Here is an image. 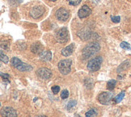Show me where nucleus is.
I'll return each instance as SVG.
<instances>
[{
	"mask_svg": "<svg viewBox=\"0 0 131 117\" xmlns=\"http://www.w3.org/2000/svg\"><path fill=\"white\" fill-rule=\"evenodd\" d=\"M100 49V45L98 42H92L88 44V45L84 47V49H83V57L84 58H88L90 57L91 56L94 55L95 53L99 52Z\"/></svg>",
	"mask_w": 131,
	"mask_h": 117,
	"instance_id": "nucleus-1",
	"label": "nucleus"
},
{
	"mask_svg": "<svg viewBox=\"0 0 131 117\" xmlns=\"http://www.w3.org/2000/svg\"><path fill=\"white\" fill-rule=\"evenodd\" d=\"M56 40L60 44H65L69 40V32L67 28H62L58 29L55 33Z\"/></svg>",
	"mask_w": 131,
	"mask_h": 117,
	"instance_id": "nucleus-2",
	"label": "nucleus"
},
{
	"mask_svg": "<svg viewBox=\"0 0 131 117\" xmlns=\"http://www.w3.org/2000/svg\"><path fill=\"white\" fill-rule=\"evenodd\" d=\"M102 63V57L100 56H97L92 59H91L87 65V68L91 72H95L100 69V65Z\"/></svg>",
	"mask_w": 131,
	"mask_h": 117,
	"instance_id": "nucleus-3",
	"label": "nucleus"
},
{
	"mask_svg": "<svg viewBox=\"0 0 131 117\" xmlns=\"http://www.w3.org/2000/svg\"><path fill=\"white\" fill-rule=\"evenodd\" d=\"M58 67L60 73L64 75H67L71 70V61L70 59H65L60 61L58 64Z\"/></svg>",
	"mask_w": 131,
	"mask_h": 117,
	"instance_id": "nucleus-4",
	"label": "nucleus"
},
{
	"mask_svg": "<svg viewBox=\"0 0 131 117\" xmlns=\"http://www.w3.org/2000/svg\"><path fill=\"white\" fill-rule=\"evenodd\" d=\"M113 95L110 92H102L98 95V101L103 105H108L110 103V100L112 99Z\"/></svg>",
	"mask_w": 131,
	"mask_h": 117,
	"instance_id": "nucleus-5",
	"label": "nucleus"
},
{
	"mask_svg": "<svg viewBox=\"0 0 131 117\" xmlns=\"http://www.w3.org/2000/svg\"><path fill=\"white\" fill-rule=\"evenodd\" d=\"M69 16H70V12L66 8L61 7L56 11V17L60 21H63V22L67 21L69 19Z\"/></svg>",
	"mask_w": 131,
	"mask_h": 117,
	"instance_id": "nucleus-6",
	"label": "nucleus"
},
{
	"mask_svg": "<svg viewBox=\"0 0 131 117\" xmlns=\"http://www.w3.org/2000/svg\"><path fill=\"white\" fill-rule=\"evenodd\" d=\"M2 117H17V112L11 107H4L1 109Z\"/></svg>",
	"mask_w": 131,
	"mask_h": 117,
	"instance_id": "nucleus-7",
	"label": "nucleus"
},
{
	"mask_svg": "<svg viewBox=\"0 0 131 117\" xmlns=\"http://www.w3.org/2000/svg\"><path fill=\"white\" fill-rule=\"evenodd\" d=\"M45 12V9L41 6H37L33 7L30 10V16L33 19H38L41 17Z\"/></svg>",
	"mask_w": 131,
	"mask_h": 117,
	"instance_id": "nucleus-8",
	"label": "nucleus"
},
{
	"mask_svg": "<svg viewBox=\"0 0 131 117\" xmlns=\"http://www.w3.org/2000/svg\"><path fill=\"white\" fill-rule=\"evenodd\" d=\"M37 76L41 79H45V80H47L49 78H51V71H50L49 69L47 68H41L39 69L37 71Z\"/></svg>",
	"mask_w": 131,
	"mask_h": 117,
	"instance_id": "nucleus-9",
	"label": "nucleus"
},
{
	"mask_svg": "<svg viewBox=\"0 0 131 117\" xmlns=\"http://www.w3.org/2000/svg\"><path fill=\"white\" fill-rule=\"evenodd\" d=\"M92 13V10L88 6V5H83V6L79 10L78 16L80 19H83L89 16Z\"/></svg>",
	"mask_w": 131,
	"mask_h": 117,
	"instance_id": "nucleus-10",
	"label": "nucleus"
},
{
	"mask_svg": "<svg viewBox=\"0 0 131 117\" xmlns=\"http://www.w3.org/2000/svg\"><path fill=\"white\" fill-rule=\"evenodd\" d=\"M31 51L33 53H41L43 52V46L41 43L37 42L34 43L33 44H32L31 46Z\"/></svg>",
	"mask_w": 131,
	"mask_h": 117,
	"instance_id": "nucleus-11",
	"label": "nucleus"
},
{
	"mask_svg": "<svg viewBox=\"0 0 131 117\" xmlns=\"http://www.w3.org/2000/svg\"><path fill=\"white\" fill-rule=\"evenodd\" d=\"M73 52H74V44H70L67 47L64 48L61 51L62 54L65 56V57H69V56L72 54Z\"/></svg>",
	"mask_w": 131,
	"mask_h": 117,
	"instance_id": "nucleus-12",
	"label": "nucleus"
},
{
	"mask_svg": "<svg viewBox=\"0 0 131 117\" xmlns=\"http://www.w3.org/2000/svg\"><path fill=\"white\" fill-rule=\"evenodd\" d=\"M39 57L41 60L48 62V61H50L52 59V53L50 51H43L42 53L39 54Z\"/></svg>",
	"mask_w": 131,
	"mask_h": 117,
	"instance_id": "nucleus-13",
	"label": "nucleus"
},
{
	"mask_svg": "<svg viewBox=\"0 0 131 117\" xmlns=\"http://www.w3.org/2000/svg\"><path fill=\"white\" fill-rule=\"evenodd\" d=\"M128 68H129V62H128V61H125V62H122V64L120 65V66L117 68V71L118 73H121V72H122V71H124V70H126Z\"/></svg>",
	"mask_w": 131,
	"mask_h": 117,
	"instance_id": "nucleus-14",
	"label": "nucleus"
},
{
	"mask_svg": "<svg viewBox=\"0 0 131 117\" xmlns=\"http://www.w3.org/2000/svg\"><path fill=\"white\" fill-rule=\"evenodd\" d=\"M17 69H19V71H30V70H32V67L30 65L23 62V63L17 68Z\"/></svg>",
	"mask_w": 131,
	"mask_h": 117,
	"instance_id": "nucleus-15",
	"label": "nucleus"
},
{
	"mask_svg": "<svg viewBox=\"0 0 131 117\" xmlns=\"http://www.w3.org/2000/svg\"><path fill=\"white\" fill-rule=\"evenodd\" d=\"M23 62L20 61V59H19L18 57H12L11 60V64L13 67L15 68H18L19 65H20Z\"/></svg>",
	"mask_w": 131,
	"mask_h": 117,
	"instance_id": "nucleus-16",
	"label": "nucleus"
},
{
	"mask_svg": "<svg viewBox=\"0 0 131 117\" xmlns=\"http://www.w3.org/2000/svg\"><path fill=\"white\" fill-rule=\"evenodd\" d=\"M97 115H98V111L95 108L90 109L85 113V116L86 117H97Z\"/></svg>",
	"mask_w": 131,
	"mask_h": 117,
	"instance_id": "nucleus-17",
	"label": "nucleus"
},
{
	"mask_svg": "<svg viewBox=\"0 0 131 117\" xmlns=\"http://www.w3.org/2000/svg\"><path fill=\"white\" fill-rule=\"evenodd\" d=\"M76 101H74V100H70L68 102V103H67V109L69 111H71L74 108H75V106H76Z\"/></svg>",
	"mask_w": 131,
	"mask_h": 117,
	"instance_id": "nucleus-18",
	"label": "nucleus"
},
{
	"mask_svg": "<svg viewBox=\"0 0 131 117\" xmlns=\"http://www.w3.org/2000/svg\"><path fill=\"white\" fill-rule=\"evenodd\" d=\"M115 85H116V80L114 79L109 80L107 83V89L109 90H113L115 87Z\"/></svg>",
	"mask_w": 131,
	"mask_h": 117,
	"instance_id": "nucleus-19",
	"label": "nucleus"
},
{
	"mask_svg": "<svg viewBox=\"0 0 131 117\" xmlns=\"http://www.w3.org/2000/svg\"><path fill=\"white\" fill-rule=\"evenodd\" d=\"M124 96H125V92H124V91H122V92H121L119 95H117L114 98L115 102H116V103H120V102L123 99Z\"/></svg>",
	"mask_w": 131,
	"mask_h": 117,
	"instance_id": "nucleus-20",
	"label": "nucleus"
},
{
	"mask_svg": "<svg viewBox=\"0 0 131 117\" xmlns=\"http://www.w3.org/2000/svg\"><path fill=\"white\" fill-rule=\"evenodd\" d=\"M0 59H1V62H4V63H7L9 62V58L7 55L3 54V53L1 52V54H0Z\"/></svg>",
	"mask_w": 131,
	"mask_h": 117,
	"instance_id": "nucleus-21",
	"label": "nucleus"
},
{
	"mask_svg": "<svg viewBox=\"0 0 131 117\" xmlns=\"http://www.w3.org/2000/svg\"><path fill=\"white\" fill-rule=\"evenodd\" d=\"M69 96V91L67 90H63L61 92V98L62 99H66L67 98H68Z\"/></svg>",
	"mask_w": 131,
	"mask_h": 117,
	"instance_id": "nucleus-22",
	"label": "nucleus"
},
{
	"mask_svg": "<svg viewBox=\"0 0 131 117\" xmlns=\"http://www.w3.org/2000/svg\"><path fill=\"white\" fill-rule=\"evenodd\" d=\"M67 1L72 6H77L80 3H81L82 0H67Z\"/></svg>",
	"mask_w": 131,
	"mask_h": 117,
	"instance_id": "nucleus-23",
	"label": "nucleus"
},
{
	"mask_svg": "<svg viewBox=\"0 0 131 117\" xmlns=\"http://www.w3.org/2000/svg\"><path fill=\"white\" fill-rule=\"evenodd\" d=\"M120 46H121V48H122V49H130L129 44L127 42H125V41H123V42L121 43Z\"/></svg>",
	"mask_w": 131,
	"mask_h": 117,
	"instance_id": "nucleus-24",
	"label": "nucleus"
},
{
	"mask_svg": "<svg viewBox=\"0 0 131 117\" xmlns=\"http://www.w3.org/2000/svg\"><path fill=\"white\" fill-rule=\"evenodd\" d=\"M1 77H2V78H3V81H6L7 83H10V80H9V78H10V76H9V74H1Z\"/></svg>",
	"mask_w": 131,
	"mask_h": 117,
	"instance_id": "nucleus-25",
	"label": "nucleus"
},
{
	"mask_svg": "<svg viewBox=\"0 0 131 117\" xmlns=\"http://www.w3.org/2000/svg\"><path fill=\"white\" fill-rule=\"evenodd\" d=\"M51 90L53 91V94H58L60 91V87L58 86H52Z\"/></svg>",
	"mask_w": 131,
	"mask_h": 117,
	"instance_id": "nucleus-26",
	"label": "nucleus"
},
{
	"mask_svg": "<svg viewBox=\"0 0 131 117\" xmlns=\"http://www.w3.org/2000/svg\"><path fill=\"white\" fill-rule=\"evenodd\" d=\"M111 19L113 23H119L121 20L120 16H111Z\"/></svg>",
	"mask_w": 131,
	"mask_h": 117,
	"instance_id": "nucleus-27",
	"label": "nucleus"
},
{
	"mask_svg": "<svg viewBox=\"0 0 131 117\" xmlns=\"http://www.w3.org/2000/svg\"><path fill=\"white\" fill-rule=\"evenodd\" d=\"M37 117H47L46 115H37Z\"/></svg>",
	"mask_w": 131,
	"mask_h": 117,
	"instance_id": "nucleus-28",
	"label": "nucleus"
},
{
	"mask_svg": "<svg viewBox=\"0 0 131 117\" xmlns=\"http://www.w3.org/2000/svg\"><path fill=\"white\" fill-rule=\"evenodd\" d=\"M49 1H52V2H55V1H57V0H49Z\"/></svg>",
	"mask_w": 131,
	"mask_h": 117,
	"instance_id": "nucleus-29",
	"label": "nucleus"
},
{
	"mask_svg": "<svg viewBox=\"0 0 131 117\" xmlns=\"http://www.w3.org/2000/svg\"><path fill=\"white\" fill-rule=\"evenodd\" d=\"M76 117H80V116H79V115H76Z\"/></svg>",
	"mask_w": 131,
	"mask_h": 117,
	"instance_id": "nucleus-30",
	"label": "nucleus"
},
{
	"mask_svg": "<svg viewBox=\"0 0 131 117\" xmlns=\"http://www.w3.org/2000/svg\"><path fill=\"white\" fill-rule=\"evenodd\" d=\"M95 1H96V2H98V1H99V0H95Z\"/></svg>",
	"mask_w": 131,
	"mask_h": 117,
	"instance_id": "nucleus-31",
	"label": "nucleus"
}]
</instances>
